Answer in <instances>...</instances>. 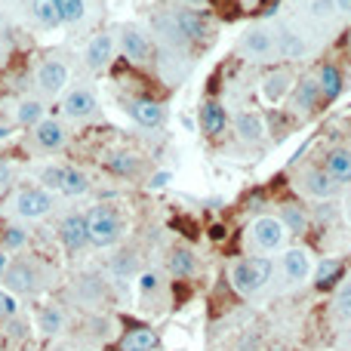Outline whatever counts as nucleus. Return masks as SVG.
Segmentation results:
<instances>
[{"mask_svg":"<svg viewBox=\"0 0 351 351\" xmlns=\"http://www.w3.org/2000/svg\"><path fill=\"white\" fill-rule=\"evenodd\" d=\"M308 12L315 19H330L336 12V0H308Z\"/></svg>","mask_w":351,"mask_h":351,"instance_id":"nucleus-39","label":"nucleus"},{"mask_svg":"<svg viewBox=\"0 0 351 351\" xmlns=\"http://www.w3.org/2000/svg\"><path fill=\"white\" fill-rule=\"evenodd\" d=\"M197 123H200V130H204L206 136L225 133V127H228V114H225V105L216 102V99H206V102L200 105V111H197Z\"/></svg>","mask_w":351,"mask_h":351,"instance_id":"nucleus-15","label":"nucleus"},{"mask_svg":"<svg viewBox=\"0 0 351 351\" xmlns=\"http://www.w3.org/2000/svg\"><path fill=\"white\" fill-rule=\"evenodd\" d=\"M99 111V102H96V93L90 86H74V90L65 93L62 99V114L71 117V121H86Z\"/></svg>","mask_w":351,"mask_h":351,"instance_id":"nucleus-6","label":"nucleus"},{"mask_svg":"<svg viewBox=\"0 0 351 351\" xmlns=\"http://www.w3.org/2000/svg\"><path fill=\"white\" fill-rule=\"evenodd\" d=\"M105 167H108V173H114V176H133L139 170V158H136L133 152H117V154H111Z\"/></svg>","mask_w":351,"mask_h":351,"instance_id":"nucleus-32","label":"nucleus"},{"mask_svg":"<svg viewBox=\"0 0 351 351\" xmlns=\"http://www.w3.org/2000/svg\"><path fill=\"white\" fill-rule=\"evenodd\" d=\"M278 49H280L284 56H290V59H296V56H302V53H305V43L299 40V37L293 34V31H287V28H284V31H280Z\"/></svg>","mask_w":351,"mask_h":351,"instance_id":"nucleus-35","label":"nucleus"},{"mask_svg":"<svg viewBox=\"0 0 351 351\" xmlns=\"http://www.w3.org/2000/svg\"><path fill=\"white\" fill-rule=\"evenodd\" d=\"M37 327H40L43 336H56L65 330V315H62L59 305H47V308H40V315H37Z\"/></svg>","mask_w":351,"mask_h":351,"instance_id":"nucleus-27","label":"nucleus"},{"mask_svg":"<svg viewBox=\"0 0 351 351\" xmlns=\"http://www.w3.org/2000/svg\"><path fill=\"white\" fill-rule=\"evenodd\" d=\"M121 53L123 59L130 62H148V56H152V43H148V37L142 34L139 28H133V25H127V28L121 31Z\"/></svg>","mask_w":351,"mask_h":351,"instance_id":"nucleus-14","label":"nucleus"},{"mask_svg":"<svg viewBox=\"0 0 351 351\" xmlns=\"http://www.w3.org/2000/svg\"><path fill=\"white\" fill-rule=\"evenodd\" d=\"M241 49L247 56H253V59H268V56L278 49V43H274V34H268L265 28H253L243 34Z\"/></svg>","mask_w":351,"mask_h":351,"instance_id":"nucleus-17","label":"nucleus"},{"mask_svg":"<svg viewBox=\"0 0 351 351\" xmlns=\"http://www.w3.org/2000/svg\"><path fill=\"white\" fill-rule=\"evenodd\" d=\"M12 210L19 219H43L53 210V194L47 188H22L12 197Z\"/></svg>","mask_w":351,"mask_h":351,"instance_id":"nucleus-4","label":"nucleus"},{"mask_svg":"<svg viewBox=\"0 0 351 351\" xmlns=\"http://www.w3.org/2000/svg\"><path fill=\"white\" fill-rule=\"evenodd\" d=\"M16 315H19V299L0 287V317H16Z\"/></svg>","mask_w":351,"mask_h":351,"instance_id":"nucleus-38","label":"nucleus"},{"mask_svg":"<svg viewBox=\"0 0 351 351\" xmlns=\"http://www.w3.org/2000/svg\"><path fill=\"white\" fill-rule=\"evenodd\" d=\"M234 133L241 142L256 145V142L265 139V123H262V117L256 114V111H241V114L234 117Z\"/></svg>","mask_w":351,"mask_h":351,"instance_id":"nucleus-18","label":"nucleus"},{"mask_svg":"<svg viewBox=\"0 0 351 351\" xmlns=\"http://www.w3.org/2000/svg\"><path fill=\"white\" fill-rule=\"evenodd\" d=\"M59 243L65 247V253L77 256L90 247V234H86V216L80 213H71L59 222Z\"/></svg>","mask_w":351,"mask_h":351,"instance_id":"nucleus-5","label":"nucleus"},{"mask_svg":"<svg viewBox=\"0 0 351 351\" xmlns=\"http://www.w3.org/2000/svg\"><path fill=\"white\" fill-rule=\"evenodd\" d=\"M324 170L333 176L336 185H348V182H351V152H348V148H333V152L327 154Z\"/></svg>","mask_w":351,"mask_h":351,"instance_id":"nucleus-19","label":"nucleus"},{"mask_svg":"<svg viewBox=\"0 0 351 351\" xmlns=\"http://www.w3.org/2000/svg\"><path fill=\"white\" fill-rule=\"evenodd\" d=\"M250 234H253V243L259 250H278L280 243H284V237H287V228H284V222L280 219H274V216H259L253 222V228H250Z\"/></svg>","mask_w":351,"mask_h":351,"instance_id":"nucleus-8","label":"nucleus"},{"mask_svg":"<svg viewBox=\"0 0 351 351\" xmlns=\"http://www.w3.org/2000/svg\"><path fill=\"white\" fill-rule=\"evenodd\" d=\"M280 222H284V228L290 231V234H305V231H308V216H305V210L296 204H287L284 210H280Z\"/></svg>","mask_w":351,"mask_h":351,"instance_id":"nucleus-29","label":"nucleus"},{"mask_svg":"<svg viewBox=\"0 0 351 351\" xmlns=\"http://www.w3.org/2000/svg\"><path fill=\"white\" fill-rule=\"evenodd\" d=\"M86 234H90V247L99 250L114 247L123 234V222L114 206H93L86 213Z\"/></svg>","mask_w":351,"mask_h":351,"instance_id":"nucleus-2","label":"nucleus"},{"mask_svg":"<svg viewBox=\"0 0 351 351\" xmlns=\"http://www.w3.org/2000/svg\"><path fill=\"white\" fill-rule=\"evenodd\" d=\"M336 311H339L342 321H351V280H346L336 293Z\"/></svg>","mask_w":351,"mask_h":351,"instance_id":"nucleus-36","label":"nucleus"},{"mask_svg":"<svg viewBox=\"0 0 351 351\" xmlns=\"http://www.w3.org/2000/svg\"><path fill=\"white\" fill-rule=\"evenodd\" d=\"M287 93H290V74L287 71H271L262 80V96H265V102H280Z\"/></svg>","mask_w":351,"mask_h":351,"instance_id":"nucleus-23","label":"nucleus"},{"mask_svg":"<svg viewBox=\"0 0 351 351\" xmlns=\"http://www.w3.org/2000/svg\"><path fill=\"white\" fill-rule=\"evenodd\" d=\"M173 22H176V31H179L185 40L206 43V40H210V34H213L210 19H206L204 12H197V10H179Z\"/></svg>","mask_w":351,"mask_h":351,"instance_id":"nucleus-7","label":"nucleus"},{"mask_svg":"<svg viewBox=\"0 0 351 351\" xmlns=\"http://www.w3.org/2000/svg\"><path fill=\"white\" fill-rule=\"evenodd\" d=\"M185 3H204V0H185Z\"/></svg>","mask_w":351,"mask_h":351,"instance_id":"nucleus-45","label":"nucleus"},{"mask_svg":"<svg viewBox=\"0 0 351 351\" xmlns=\"http://www.w3.org/2000/svg\"><path fill=\"white\" fill-rule=\"evenodd\" d=\"M302 182H305V191L311 194V197H333L336 194V182H333V176H330L327 170H308L302 176Z\"/></svg>","mask_w":351,"mask_h":351,"instance_id":"nucleus-20","label":"nucleus"},{"mask_svg":"<svg viewBox=\"0 0 351 351\" xmlns=\"http://www.w3.org/2000/svg\"><path fill=\"white\" fill-rule=\"evenodd\" d=\"M111 56H114V37L108 31H99L84 49V65L90 71H105L111 65Z\"/></svg>","mask_w":351,"mask_h":351,"instance_id":"nucleus-9","label":"nucleus"},{"mask_svg":"<svg viewBox=\"0 0 351 351\" xmlns=\"http://www.w3.org/2000/svg\"><path fill=\"white\" fill-rule=\"evenodd\" d=\"M6 265H10V256L0 250V278H3V271H6Z\"/></svg>","mask_w":351,"mask_h":351,"instance_id":"nucleus-43","label":"nucleus"},{"mask_svg":"<svg viewBox=\"0 0 351 351\" xmlns=\"http://www.w3.org/2000/svg\"><path fill=\"white\" fill-rule=\"evenodd\" d=\"M0 280H3V290H10L12 296H28V293H37V287H40V271H37L34 262L16 259L6 265Z\"/></svg>","mask_w":351,"mask_h":351,"instance_id":"nucleus-3","label":"nucleus"},{"mask_svg":"<svg viewBox=\"0 0 351 351\" xmlns=\"http://www.w3.org/2000/svg\"><path fill=\"white\" fill-rule=\"evenodd\" d=\"M348 219H351V206H348Z\"/></svg>","mask_w":351,"mask_h":351,"instance_id":"nucleus-46","label":"nucleus"},{"mask_svg":"<svg viewBox=\"0 0 351 351\" xmlns=\"http://www.w3.org/2000/svg\"><path fill=\"white\" fill-rule=\"evenodd\" d=\"M10 179H12V173H10V167L3 164V160H0V194L6 191V188H10Z\"/></svg>","mask_w":351,"mask_h":351,"instance_id":"nucleus-42","label":"nucleus"},{"mask_svg":"<svg viewBox=\"0 0 351 351\" xmlns=\"http://www.w3.org/2000/svg\"><path fill=\"white\" fill-rule=\"evenodd\" d=\"M127 114L133 117L139 127L154 130V127H160V123H164L167 111H164V105L154 102V99H130V102H127Z\"/></svg>","mask_w":351,"mask_h":351,"instance_id":"nucleus-11","label":"nucleus"},{"mask_svg":"<svg viewBox=\"0 0 351 351\" xmlns=\"http://www.w3.org/2000/svg\"><path fill=\"white\" fill-rule=\"evenodd\" d=\"M321 86H317V77H305L302 84L296 86V105L302 111H317V105H321Z\"/></svg>","mask_w":351,"mask_h":351,"instance_id":"nucleus-24","label":"nucleus"},{"mask_svg":"<svg viewBox=\"0 0 351 351\" xmlns=\"http://www.w3.org/2000/svg\"><path fill=\"white\" fill-rule=\"evenodd\" d=\"M25 241H28V234H25L22 228H16V225H10V228L3 231V247L6 250H22Z\"/></svg>","mask_w":351,"mask_h":351,"instance_id":"nucleus-37","label":"nucleus"},{"mask_svg":"<svg viewBox=\"0 0 351 351\" xmlns=\"http://www.w3.org/2000/svg\"><path fill=\"white\" fill-rule=\"evenodd\" d=\"M158 284H160V278H158L154 271L139 274V293H142V296H152V293L158 290Z\"/></svg>","mask_w":351,"mask_h":351,"instance_id":"nucleus-40","label":"nucleus"},{"mask_svg":"<svg viewBox=\"0 0 351 351\" xmlns=\"http://www.w3.org/2000/svg\"><path fill=\"white\" fill-rule=\"evenodd\" d=\"M31 22L40 28H56L59 25V12H56L53 0H31Z\"/></svg>","mask_w":351,"mask_h":351,"instance_id":"nucleus-28","label":"nucleus"},{"mask_svg":"<svg viewBox=\"0 0 351 351\" xmlns=\"http://www.w3.org/2000/svg\"><path fill=\"white\" fill-rule=\"evenodd\" d=\"M62 179H65V167L59 164H49L40 170V188H47V191H62Z\"/></svg>","mask_w":351,"mask_h":351,"instance_id":"nucleus-34","label":"nucleus"},{"mask_svg":"<svg viewBox=\"0 0 351 351\" xmlns=\"http://www.w3.org/2000/svg\"><path fill=\"white\" fill-rule=\"evenodd\" d=\"M167 268H170L173 278H194V274H197V256H194L191 250L179 247V250H173L170 253Z\"/></svg>","mask_w":351,"mask_h":351,"instance_id":"nucleus-21","label":"nucleus"},{"mask_svg":"<svg viewBox=\"0 0 351 351\" xmlns=\"http://www.w3.org/2000/svg\"><path fill=\"white\" fill-rule=\"evenodd\" d=\"M90 191V176L77 167H65V179H62V191L59 194H68V197H80V194Z\"/></svg>","mask_w":351,"mask_h":351,"instance_id":"nucleus-26","label":"nucleus"},{"mask_svg":"<svg viewBox=\"0 0 351 351\" xmlns=\"http://www.w3.org/2000/svg\"><path fill=\"white\" fill-rule=\"evenodd\" d=\"M56 12H59V25H77L86 16V3L84 0H53Z\"/></svg>","mask_w":351,"mask_h":351,"instance_id":"nucleus-31","label":"nucleus"},{"mask_svg":"<svg viewBox=\"0 0 351 351\" xmlns=\"http://www.w3.org/2000/svg\"><path fill=\"white\" fill-rule=\"evenodd\" d=\"M34 142H37V148H43V152H59V148H65V142H68V130L62 127L59 121H53V117H43V121L34 127Z\"/></svg>","mask_w":351,"mask_h":351,"instance_id":"nucleus-13","label":"nucleus"},{"mask_svg":"<svg viewBox=\"0 0 351 351\" xmlns=\"http://www.w3.org/2000/svg\"><path fill=\"white\" fill-rule=\"evenodd\" d=\"M111 274H114L117 280H130L136 274V253H130V250H123V253L111 256Z\"/></svg>","mask_w":351,"mask_h":351,"instance_id":"nucleus-33","label":"nucleus"},{"mask_svg":"<svg viewBox=\"0 0 351 351\" xmlns=\"http://www.w3.org/2000/svg\"><path fill=\"white\" fill-rule=\"evenodd\" d=\"M271 271H274V265L268 256H253V259H237L228 268V280L234 287V293L253 296V293H259L271 280Z\"/></svg>","mask_w":351,"mask_h":351,"instance_id":"nucleus-1","label":"nucleus"},{"mask_svg":"<svg viewBox=\"0 0 351 351\" xmlns=\"http://www.w3.org/2000/svg\"><path fill=\"white\" fill-rule=\"evenodd\" d=\"M170 182H173V173H167V170H164V173H154L148 185H152V188H167Z\"/></svg>","mask_w":351,"mask_h":351,"instance_id":"nucleus-41","label":"nucleus"},{"mask_svg":"<svg viewBox=\"0 0 351 351\" xmlns=\"http://www.w3.org/2000/svg\"><path fill=\"white\" fill-rule=\"evenodd\" d=\"M158 346H160V339L152 327H133L117 339L114 351H154Z\"/></svg>","mask_w":351,"mask_h":351,"instance_id":"nucleus-16","label":"nucleus"},{"mask_svg":"<svg viewBox=\"0 0 351 351\" xmlns=\"http://www.w3.org/2000/svg\"><path fill=\"white\" fill-rule=\"evenodd\" d=\"M342 278V262L339 259H324L315 271V287L317 290H333Z\"/></svg>","mask_w":351,"mask_h":351,"instance_id":"nucleus-25","label":"nucleus"},{"mask_svg":"<svg viewBox=\"0 0 351 351\" xmlns=\"http://www.w3.org/2000/svg\"><path fill=\"white\" fill-rule=\"evenodd\" d=\"M317 86H321V96H324V102H333V99H339V93H342V74H339V68L336 65H324L321 71H317Z\"/></svg>","mask_w":351,"mask_h":351,"instance_id":"nucleus-22","label":"nucleus"},{"mask_svg":"<svg viewBox=\"0 0 351 351\" xmlns=\"http://www.w3.org/2000/svg\"><path fill=\"white\" fill-rule=\"evenodd\" d=\"M43 102L40 99H22L16 108V121L22 123V127H37V123L43 121Z\"/></svg>","mask_w":351,"mask_h":351,"instance_id":"nucleus-30","label":"nucleus"},{"mask_svg":"<svg viewBox=\"0 0 351 351\" xmlns=\"http://www.w3.org/2000/svg\"><path fill=\"white\" fill-rule=\"evenodd\" d=\"M336 10H339V12H351V0H336Z\"/></svg>","mask_w":351,"mask_h":351,"instance_id":"nucleus-44","label":"nucleus"},{"mask_svg":"<svg viewBox=\"0 0 351 351\" xmlns=\"http://www.w3.org/2000/svg\"><path fill=\"white\" fill-rule=\"evenodd\" d=\"M280 271H284V278L290 280V284H302V280H308V274H311L308 253H305L302 247L287 250V253L280 256Z\"/></svg>","mask_w":351,"mask_h":351,"instance_id":"nucleus-12","label":"nucleus"},{"mask_svg":"<svg viewBox=\"0 0 351 351\" xmlns=\"http://www.w3.org/2000/svg\"><path fill=\"white\" fill-rule=\"evenodd\" d=\"M37 86L49 96H59L68 86V65L62 59H47L40 68H37Z\"/></svg>","mask_w":351,"mask_h":351,"instance_id":"nucleus-10","label":"nucleus"}]
</instances>
